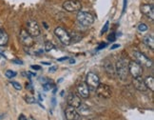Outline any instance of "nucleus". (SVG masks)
I'll list each match as a JSON object with an SVG mask.
<instances>
[{
  "label": "nucleus",
  "instance_id": "obj_1",
  "mask_svg": "<svg viewBox=\"0 0 154 120\" xmlns=\"http://www.w3.org/2000/svg\"><path fill=\"white\" fill-rule=\"evenodd\" d=\"M115 74L121 80H126L128 75V62L125 58H120L115 66Z\"/></svg>",
  "mask_w": 154,
  "mask_h": 120
},
{
  "label": "nucleus",
  "instance_id": "obj_9",
  "mask_svg": "<svg viewBox=\"0 0 154 120\" xmlns=\"http://www.w3.org/2000/svg\"><path fill=\"white\" fill-rule=\"evenodd\" d=\"M134 56H135L136 61L141 66H146L147 68H149L152 66V61L146 55H145L144 53H142L140 52H134Z\"/></svg>",
  "mask_w": 154,
  "mask_h": 120
},
{
  "label": "nucleus",
  "instance_id": "obj_6",
  "mask_svg": "<svg viewBox=\"0 0 154 120\" xmlns=\"http://www.w3.org/2000/svg\"><path fill=\"white\" fill-rule=\"evenodd\" d=\"M128 73L134 78L135 77H139L142 76V74H143V68L137 61H130L128 62Z\"/></svg>",
  "mask_w": 154,
  "mask_h": 120
},
{
  "label": "nucleus",
  "instance_id": "obj_4",
  "mask_svg": "<svg viewBox=\"0 0 154 120\" xmlns=\"http://www.w3.org/2000/svg\"><path fill=\"white\" fill-rule=\"evenodd\" d=\"M63 9L69 13L80 11L82 9V4L79 0H67L63 3Z\"/></svg>",
  "mask_w": 154,
  "mask_h": 120
},
{
  "label": "nucleus",
  "instance_id": "obj_8",
  "mask_svg": "<svg viewBox=\"0 0 154 120\" xmlns=\"http://www.w3.org/2000/svg\"><path fill=\"white\" fill-rule=\"evenodd\" d=\"M86 84L88 85V88H91V90H96L98 85L100 84V79L96 74L94 73H88L87 74V79H86Z\"/></svg>",
  "mask_w": 154,
  "mask_h": 120
},
{
  "label": "nucleus",
  "instance_id": "obj_11",
  "mask_svg": "<svg viewBox=\"0 0 154 120\" xmlns=\"http://www.w3.org/2000/svg\"><path fill=\"white\" fill-rule=\"evenodd\" d=\"M67 103L69 106L74 108V109H77V108L82 104V101H81V98L76 93H69L67 97Z\"/></svg>",
  "mask_w": 154,
  "mask_h": 120
},
{
  "label": "nucleus",
  "instance_id": "obj_2",
  "mask_svg": "<svg viewBox=\"0 0 154 120\" xmlns=\"http://www.w3.org/2000/svg\"><path fill=\"white\" fill-rule=\"evenodd\" d=\"M54 34L56 35V37L60 40V42L63 45H69L72 43V36L70 34L62 27H57L54 30Z\"/></svg>",
  "mask_w": 154,
  "mask_h": 120
},
{
  "label": "nucleus",
  "instance_id": "obj_23",
  "mask_svg": "<svg viewBox=\"0 0 154 120\" xmlns=\"http://www.w3.org/2000/svg\"><path fill=\"white\" fill-rule=\"evenodd\" d=\"M25 101L27 102L28 104H32V103H35V98L32 97V96H29V95H26Z\"/></svg>",
  "mask_w": 154,
  "mask_h": 120
},
{
  "label": "nucleus",
  "instance_id": "obj_17",
  "mask_svg": "<svg viewBox=\"0 0 154 120\" xmlns=\"http://www.w3.org/2000/svg\"><path fill=\"white\" fill-rule=\"evenodd\" d=\"M9 42V35L3 30H0V46H6Z\"/></svg>",
  "mask_w": 154,
  "mask_h": 120
},
{
  "label": "nucleus",
  "instance_id": "obj_21",
  "mask_svg": "<svg viewBox=\"0 0 154 120\" xmlns=\"http://www.w3.org/2000/svg\"><path fill=\"white\" fill-rule=\"evenodd\" d=\"M5 75H6V77H8L9 79H11L16 75V73L14 71H11V70H8V71H5Z\"/></svg>",
  "mask_w": 154,
  "mask_h": 120
},
{
  "label": "nucleus",
  "instance_id": "obj_5",
  "mask_svg": "<svg viewBox=\"0 0 154 120\" xmlns=\"http://www.w3.org/2000/svg\"><path fill=\"white\" fill-rule=\"evenodd\" d=\"M96 94L101 98L109 99V98L111 97L112 92H111V89H110V87L109 85L100 83L98 85V87L96 88Z\"/></svg>",
  "mask_w": 154,
  "mask_h": 120
},
{
  "label": "nucleus",
  "instance_id": "obj_29",
  "mask_svg": "<svg viewBox=\"0 0 154 120\" xmlns=\"http://www.w3.org/2000/svg\"><path fill=\"white\" fill-rule=\"evenodd\" d=\"M31 68L33 69V70H35V71H39V70H41V66H38V65H32Z\"/></svg>",
  "mask_w": 154,
  "mask_h": 120
},
{
  "label": "nucleus",
  "instance_id": "obj_12",
  "mask_svg": "<svg viewBox=\"0 0 154 120\" xmlns=\"http://www.w3.org/2000/svg\"><path fill=\"white\" fill-rule=\"evenodd\" d=\"M141 11L142 14H145L147 18H149L151 20L154 19V8L153 5H149V4H143L141 6Z\"/></svg>",
  "mask_w": 154,
  "mask_h": 120
},
{
  "label": "nucleus",
  "instance_id": "obj_35",
  "mask_svg": "<svg viewBox=\"0 0 154 120\" xmlns=\"http://www.w3.org/2000/svg\"><path fill=\"white\" fill-rule=\"evenodd\" d=\"M42 64H44V65H51L50 62H42Z\"/></svg>",
  "mask_w": 154,
  "mask_h": 120
},
{
  "label": "nucleus",
  "instance_id": "obj_36",
  "mask_svg": "<svg viewBox=\"0 0 154 120\" xmlns=\"http://www.w3.org/2000/svg\"><path fill=\"white\" fill-rule=\"evenodd\" d=\"M1 118H2V116H0V119H1Z\"/></svg>",
  "mask_w": 154,
  "mask_h": 120
},
{
  "label": "nucleus",
  "instance_id": "obj_24",
  "mask_svg": "<svg viewBox=\"0 0 154 120\" xmlns=\"http://www.w3.org/2000/svg\"><path fill=\"white\" fill-rule=\"evenodd\" d=\"M11 85H13V87H14L15 90H17V91H20V90L22 89V86L20 85V84H19L18 82L11 81Z\"/></svg>",
  "mask_w": 154,
  "mask_h": 120
},
{
  "label": "nucleus",
  "instance_id": "obj_30",
  "mask_svg": "<svg viewBox=\"0 0 154 120\" xmlns=\"http://www.w3.org/2000/svg\"><path fill=\"white\" fill-rule=\"evenodd\" d=\"M119 47H120L119 44H114V45H112V46H111L110 50H115V49H117V48H119Z\"/></svg>",
  "mask_w": 154,
  "mask_h": 120
},
{
  "label": "nucleus",
  "instance_id": "obj_27",
  "mask_svg": "<svg viewBox=\"0 0 154 120\" xmlns=\"http://www.w3.org/2000/svg\"><path fill=\"white\" fill-rule=\"evenodd\" d=\"M108 39H109V41H115V39H116V37H115V33H112L111 34H109V36H108Z\"/></svg>",
  "mask_w": 154,
  "mask_h": 120
},
{
  "label": "nucleus",
  "instance_id": "obj_16",
  "mask_svg": "<svg viewBox=\"0 0 154 120\" xmlns=\"http://www.w3.org/2000/svg\"><path fill=\"white\" fill-rule=\"evenodd\" d=\"M105 70H106V73L109 78H113L115 76V68H114L113 64H112L110 61H106Z\"/></svg>",
  "mask_w": 154,
  "mask_h": 120
},
{
  "label": "nucleus",
  "instance_id": "obj_15",
  "mask_svg": "<svg viewBox=\"0 0 154 120\" xmlns=\"http://www.w3.org/2000/svg\"><path fill=\"white\" fill-rule=\"evenodd\" d=\"M133 86L140 92H146L147 90L146 84H145V80L142 78L141 76L133 78Z\"/></svg>",
  "mask_w": 154,
  "mask_h": 120
},
{
  "label": "nucleus",
  "instance_id": "obj_28",
  "mask_svg": "<svg viewBox=\"0 0 154 120\" xmlns=\"http://www.w3.org/2000/svg\"><path fill=\"white\" fill-rule=\"evenodd\" d=\"M56 70H57V67H56V66H52V67L50 68L49 71H50V73H55Z\"/></svg>",
  "mask_w": 154,
  "mask_h": 120
},
{
  "label": "nucleus",
  "instance_id": "obj_25",
  "mask_svg": "<svg viewBox=\"0 0 154 120\" xmlns=\"http://www.w3.org/2000/svg\"><path fill=\"white\" fill-rule=\"evenodd\" d=\"M51 88H52V84H50V83H44L43 84L44 91H50Z\"/></svg>",
  "mask_w": 154,
  "mask_h": 120
},
{
  "label": "nucleus",
  "instance_id": "obj_37",
  "mask_svg": "<svg viewBox=\"0 0 154 120\" xmlns=\"http://www.w3.org/2000/svg\"><path fill=\"white\" fill-rule=\"evenodd\" d=\"M0 58H1V55H0Z\"/></svg>",
  "mask_w": 154,
  "mask_h": 120
},
{
  "label": "nucleus",
  "instance_id": "obj_13",
  "mask_svg": "<svg viewBox=\"0 0 154 120\" xmlns=\"http://www.w3.org/2000/svg\"><path fill=\"white\" fill-rule=\"evenodd\" d=\"M77 92L83 98H88L90 96V89H88L86 82H80L77 85Z\"/></svg>",
  "mask_w": 154,
  "mask_h": 120
},
{
  "label": "nucleus",
  "instance_id": "obj_18",
  "mask_svg": "<svg viewBox=\"0 0 154 120\" xmlns=\"http://www.w3.org/2000/svg\"><path fill=\"white\" fill-rule=\"evenodd\" d=\"M143 41H144V43L149 48H150L151 50L154 49V39H153L152 35H149V34L146 35V36L144 37V39H143Z\"/></svg>",
  "mask_w": 154,
  "mask_h": 120
},
{
  "label": "nucleus",
  "instance_id": "obj_7",
  "mask_svg": "<svg viewBox=\"0 0 154 120\" xmlns=\"http://www.w3.org/2000/svg\"><path fill=\"white\" fill-rule=\"evenodd\" d=\"M19 39H20L21 43L28 48L32 47L34 44L33 37L26 31V30H21V32L19 33Z\"/></svg>",
  "mask_w": 154,
  "mask_h": 120
},
{
  "label": "nucleus",
  "instance_id": "obj_3",
  "mask_svg": "<svg viewBox=\"0 0 154 120\" xmlns=\"http://www.w3.org/2000/svg\"><path fill=\"white\" fill-rule=\"evenodd\" d=\"M77 21H78L82 26L88 27L93 24L94 22V17L91 14L88 13V11H79L78 14L76 16Z\"/></svg>",
  "mask_w": 154,
  "mask_h": 120
},
{
  "label": "nucleus",
  "instance_id": "obj_14",
  "mask_svg": "<svg viewBox=\"0 0 154 120\" xmlns=\"http://www.w3.org/2000/svg\"><path fill=\"white\" fill-rule=\"evenodd\" d=\"M65 115H66L67 120H79L80 118V115H79V113L77 112L76 109H74V108L70 106H69L66 109Z\"/></svg>",
  "mask_w": 154,
  "mask_h": 120
},
{
  "label": "nucleus",
  "instance_id": "obj_10",
  "mask_svg": "<svg viewBox=\"0 0 154 120\" xmlns=\"http://www.w3.org/2000/svg\"><path fill=\"white\" fill-rule=\"evenodd\" d=\"M26 31L32 35V37H36L39 36L41 31H40V27L37 24L36 21H29L27 23V30Z\"/></svg>",
  "mask_w": 154,
  "mask_h": 120
},
{
  "label": "nucleus",
  "instance_id": "obj_22",
  "mask_svg": "<svg viewBox=\"0 0 154 120\" xmlns=\"http://www.w3.org/2000/svg\"><path fill=\"white\" fill-rule=\"evenodd\" d=\"M147 26L146 25V24L144 23H140L139 25H138V31L141 32V33H144V32H146L147 31Z\"/></svg>",
  "mask_w": 154,
  "mask_h": 120
},
{
  "label": "nucleus",
  "instance_id": "obj_33",
  "mask_svg": "<svg viewBox=\"0 0 154 120\" xmlns=\"http://www.w3.org/2000/svg\"><path fill=\"white\" fill-rule=\"evenodd\" d=\"M67 59H69V57H62V58H59L58 59V61H63V60H67Z\"/></svg>",
  "mask_w": 154,
  "mask_h": 120
},
{
  "label": "nucleus",
  "instance_id": "obj_32",
  "mask_svg": "<svg viewBox=\"0 0 154 120\" xmlns=\"http://www.w3.org/2000/svg\"><path fill=\"white\" fill-rule=\"evenodd\" d=\"M18 120H27V117L24 115H20L18 117Z\"/></svg>",
  "mask_w": 154,
  "mask_h": 120
},
{
  "label": "nucleus",
  "instance_id": "obj_31",
  "mask_svg": "<svg viewBox=\"0 0 154 120\" xmlns=\"http://www.w3.org/2000/svg\"><path fill=\"white\" fill-rule=\"evenodd\" d=\"M106 43H102V44H100V46L98 47V50H101V49H104V48H106Z\"/></svg>",
  "mask_w": 154,
  "mask_h": 120
},
{
  "label": "nucleus",
  "instance_id": "obj_20",
  "mask_svg": "<svg viewBox=\"0 0 154 120\" xmlns=\"http://www.w3.org/2000/svg\"><path fill=\"white\" fill-rule=\"evenodd\" d=\"M53 49H54V45H53L51 42L50 41H47L45 43V51L46 52H51L52 51Z\"/></svg>",
  "mask_w": 154,
  "mask_h": 120
},
{
  "label": "nucleus",
  "instance_id": "obj_19",
  "mask_svg": "<svg viewBox=\"0 0 154 120\" xmlns=\"http://www.w3.org/2000/svg\"><path fill=\"white\" fill-rule=\"evenodd\" d=\"M145 80V84L147 89H149L151 92L154 91V78L152 76H146Z\"/></svg>",
  "mask_w": 154,
  "mask_h": 120
},
{
  "label": "nucleus",
  "instance_id": "obj_34",
  "mask_svg": "<svg viewBox=\"0 0 154 120\" xmlns=\"http://www.w3.org/2000/svg\"><path fill=\"white\" fill-rule=\"evenodd\" d=\"M70 64H74L75 63V60L74 59H70V62H69Z\"/></svg>",
  "mask_w": 154,
  "mask_h": 120
},
{
  "label": "nucleus",
  "instance_id": "obj_26",
  "mask_svg": "<svg viewBox=\"0 0 154 120\" xmlns=\"http://www.w3.org/2000/svg\"><path fill=\"white\" fill-rule=\"evenodd\" d=\"M109 26V21H106V24H105V27L102 29V33H101L102 34H103V33H105L106 32H108Z\"/></svg>",
  "mask_w": 154,
  "mask_h": 120
}]
</instances>
